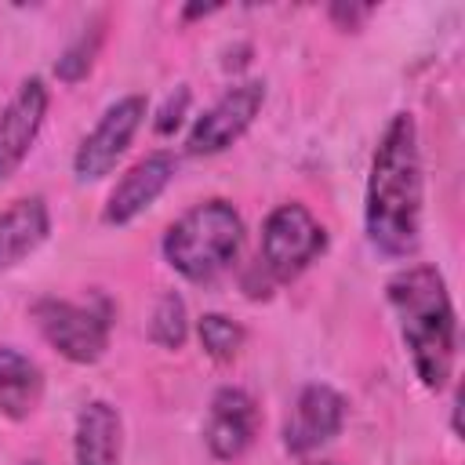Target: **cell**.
<instances>
[{
  "label": "cell",
  "mask_w": 465,
  "mask_h": 465,
  "mask_svg": "<svg viewBox=\"0 0 465 465\" xmlns=\"http://www.w3.org/2000/svg\"><path fill=\"white\" fill-rule=\"evenodd\" d=\"M309 465H338V461H309Z\"/></svg>",
  "instance_id": "ffe728a7"
},
{
  "label": "cell",
  "mask_w": 465,
  "mask_h": 465,
  "mask_svg": "<svg viewBox=\"0 0 465 465\" xmlns=\"http://www.w3.org/2000/svg\"><path fill=\"white\" fill-rule=\"evenodd\" d=\"M36 331L44 334V341L69 363H98L109 349V334H113V302L94 291L87 298H40L29 309Z\"/></svg>",
  "instance_id": "5b68a950"
},
{
  "label": "cell",
  "mask_w": 465,
  "mask_h": 465,
  "mask_svg": "<svg viewBox=\"0 0 465 465\" xmlns=\"http://www.w3.org/2000/svg\"><path fill=\"white\" fill-rule=\"evenodd\" d=\"M265 105V80H240L229 91H222V98L203 109L196 116V124L185 134V153L189 156H214L225 153L229 145H236L247 127L254 124V116Z\"/></svg>",
  "instance_id": "52a82bcc"
},
{
  "label": "cell",
  "mask_w": 465,
  "mask_h": 465,
  "mask_svg": "<svg viewBox=\"0 0 465 465\" xmlns=\"http://www.w3.org/2000/svg\"><path fill=\"white\" fill-rule=\"evenodd\" d=\"M323 251H327V229L320 225V218L298 200L276 203L262 222L258 258L243 272L247 298H269L280 283L298 280Z\"/></svg>",
  "instance_id": "277c9868"
},
{
  "label": "cell",
  "mask_w": 465,
  "mask_h": 465,
  "mask_svg": "<svg viewBox=\"0 0 465 465\" xmlns=\"http://www.w3.org/2000/svg\"><path fill=\"white\" fill-rule=\"evenodd\" d=\"M51 232V211L40 193L18 196L0 211V272L22 265Z\"/></svg>",
  "instance_id": "7c38bea8"
},
{
  "label": "cell",
  "mask_w": 465,
  "mask_h": 465,
  "mask_svg": "<svg viewBox=\"0 0 465 465\" xmlns=\"http://www.w3.org/2000/svg\"><path fill=\"white\" fill-rule=\"evenodd\" d=\"M47 105H51L47 84L40 76H29L0 109V185L25 163L29 149L36 145L40 127L47 120Z\"/></svg>",
  "instance_id": "30bf717a"
},
{
  "label": "cell",
  "mask_w": 465,
  "mask_h": 465,
  "mask_svg": "<svg viewBox=\"0 0 465 465\" xmlns=\"http://www.w3.org/2000/svg\"><path fill=\"white\" fill-rule=\"evenodd\" d=\"M258 429H262V411L247 389L222 385L211 396L207 418H203V443L214 461L243 458L251 450V443L258 440Z\"/></svg>",
  "instance_id": "9c48e42d"
},
{
  "label": "cell",
  "mask_w": 465,
  "mask_h": 465,
  "mask_svg": "<svg viewBox=\"0 0 465 465\" xmlns=\"http://www.w3.org/2000/svg\"><path fill=\"white\" fill-rule=\"evenodd\" d=\"M76 465H120L124 458V418L109 400H91L76 414L73 432Z\"/></svg>",
  "instance_id": "4fadbf2b"
},
{
  "label": "cell",
  "mask_w": 465,
  "mask_h": 465,
  "mask_svg": "<svg viewBox=\"0 0 465 465\" xmlns=\"http://www.w3.org/2000/svg\"><path fill=\"white\" fill-rule=\"evenodd\" d=\"M421 203H425V178H421L418 124L411 113H396L374 145L367 171V196H363V229L381 258L403 262L418 254Z\"/></svg>",
  "instance_id": "6da1fadb"
},
{
  "label": "cell",
  "mask_w": 465,
  "mask_h": 465,
  "mask_svg": "<svg viewBox=\"0 0 465 465\" xmlns=\"http://www.w3.org/2000/svg\"><path fill=\"white\" fill-rule=\"evenodd\" d=\"M98 47H102V18H98L94 25H84V33L58 54V62H54V76H58L62 84H80V80L91 73Z\"/></svg>",
  "instance_id": "e0dca14e"
},
{
  "label": "cell",
  "mask_w": 465,
  "mask_h": 465,
  "mask_svg": "<svg viewBox=\"0 0 465 465\" xmlns=\"http://www.w3.org/2000/svg\"><path fill=\"white\" fill-rule=\"evenodd\" d=\"M371 15V7H360V4H334L331 7V18H338L345 29H356V22H363Z\"/></svg>",
  "instance_id": "d6986e66"
},
{
  "label": "cell",
  "mask_w": 465,
  "mask_h": 465,
  "mask_svg": "<svg viewBox=\"0 0 465 465\" xmlns=\"http://www.w3.org/2000/svg\"><path fill=\"white\" fill-rule=\"evenodd\" d=\"M44 400V371L15 345H0V414L11 421L29 418Z\"/></svg>",
  "instance_id": "5bb4252c"
},
{
  "label": "cell",
  "mask_w": 465,
  "mask_h": 465,
  "mask_svg": "<svg viewBox=\"0 0 465 465\" xmlns=\"http://www.w3.org/2000/svg\"><path fill=\"white\" fill-rule=\"evenodd\" d=\"M189 338V309H185V298L178 291H163L156 302H153V316H149V341L167 349V352H178Z\"/></svg>",
  "instance_id": "9a60e30c"
},
{
  "label": "cell",
  "mask_w": 465,
  "mask_h": 465,
  "mask_svg": "<svg viewBox=\"0 0 465 465\" xmlns=\"http://www.w3.org/2000/svg\"><path fill=\"white\" fill-rule=\"evenodd\" d=\"M145 113H149L145 94H124V98H116L98 116V124L80 138V145L73 153V174H76V182H102L105 174H113V167L120 163V156L134 142L138 127L145 124Z\"/></svg>",
  "instance_id": "8992f818"
},
{
  "label": "cell",
  "mask_w": 465,
  "mask_h": 465,
  "mask_svg": "<svg viewBox=\"0 0 465 465\" xmlns=\"http://www.w3.org/2000/svg\"><path fill=\"white\" fill-rule=\"evenodd\" d=\"M243 240H247V225L240 211L229 200L211 196L193 203L167 225L163 258L182 280L207 287L240 262Z\"/></svg>",
  "instance_id": "3957f363"
},
{
  "label": "cell",
  "mask_w": 465,
  "mask_h": 465,
  "mask_svg": "<svg viewBox=\"0 0 465 465\" xmlns=\"http://www.w3.org/2000/svg\"><path fill=\"white\" fill-rule=\"evenodd\" d=\"M22 465H47V461H36V458H33V461H22Z\"/></svg>",
  "instance_id": "44dd1931"
},
{
  "label": "cell",
  "mask_w": 465,
  "mask_h": 465,
  "mask_svg": "<svg viewBox=\"0 0 465 465\" xmlns=\"http://www.w3.org/2000/svg\"><path fill=\"white\" fill-rule=\"evenodd\" d=\"M189 87L185 84H178L167 98H163V105H160V113H156V120H153V127H156V134H171V131H178L182 127V120H185V113H189Z\"/></svg>",
  "instance_id": "ac0fdd59"
},
{
  "label": "cell",
  "mask_w": 465,
  "mask_h": 465,
  "mask_svg": "<svg viewBox=\"0 0 465 465\" xmlns=\"http://www.w3.org/2000/svg\"><path fill=\"white\" fill-rule=\"evenodd\" d=\"M385 294L396 312V327L411 356L414 378L429 392L447 389L458 360V316L443 272L429 262L407 265L389 280Z\"/></svg>",
  "instance_id": "7a4b0ae2"
},
{
  "label": "cell",
  "mask_w": 465,
  "mask_h": 465,
  "mask_svg": "<svg viewBox=\"0 0 465 465\" xmlns=\"http://www.w3.org/2000/svg\"><path fill=\"white\" fill-rule=\"evenodd\" d=\"M349 418L345 396L327 381H309L298 389L287 418H283V450L287 454H312L341 436Z\"/></svg>",
  "instance_id": "ba28073f"
},
{
  "label": "cell",
  "mask_w": 465,
  "mask_h": 465,
  "mask_svg": "<svg viewBox=\"0 0 465 465\" xmlns=\"http://www.w3.org/2000/svg\"><path fill=\"white\" fill-rule=\"evenodd\" d=\"M196 338H200V349L214 363H229V360L240 356V349L247 341V331H243V323H236L225 312H203L196 320Z\"/></svg>",
  "instance_id": "2e32d148"
},
{
  "label": "cell",
  "mask_w": 465,
  "mask_h": 465,
  "mask_svg": "<svg viewBox=\"0 0 465 465\" xmlns=\"http://www.w3.org/2000/svg\"><path fill=\"white\" fill-rule=\"evenodd\" d=\"M174 174H178V160L171 153H163V149L145 153L113 185V193H109V200L102 207V222L105 225H127V222H134L142 211H149L167 193V185L174 182Z\"/></svg>",
  "instance_id": "8fae6325"
}]
</instances>
